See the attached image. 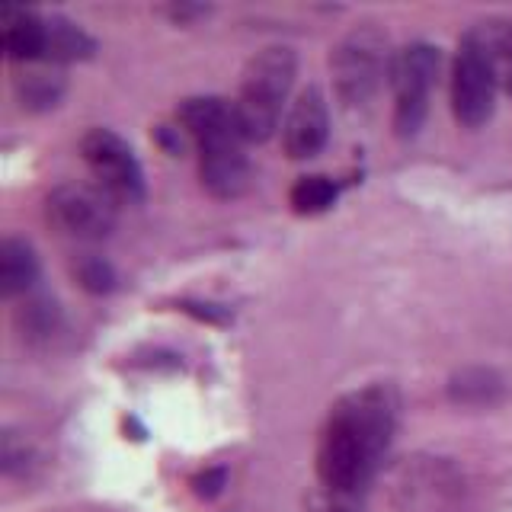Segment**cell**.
<instances>
[{"label":"cell","mask_w":512,"mask_h":512,"mask_svg":"<svg viewBox=\"0 0 512 512\" xmlns=\"http://www.w3.org/2000/svg\"><path fill=\"white\" fill-rule=\"evenodd\" d=\"M394 432L388 388H362L336 400L320 432L317 474L333 493H356L375 474Z\"/></svg>","instance_id":"cell-1"},{"label":"cell","mask_w":512,"mask_h":512,"mask_svg":"<svg viewBox=\"0 0 512 512\" xmlns=\"http://www.w3.org/2000/svg\"><path fill=\"white\" fill-rule=\"evenodd\" d=\"M180 125L199 144L202 186L218 199H234L250 183V164L244 154V135L237 128L234 103L218 96H189L180 103Z\"/></svg>","instance_id":"cell-2"},{"label":"cell","mask_w":512,"mask_h":512,"mask_svg":"<svg viewBox=\"0 0 512 512\" xmlns=\"http://www.w3.org/2000/svg\"><path fill=\"white\" fill-rule=\"evenodd\" d=\"M295 71V52L282 45H269L260 55L250 58L244 80H240V93L234 100V116L244 141H266L276 132L282 103L295 84Z\"/></svg>","instance_id":"cell-3"},{"label":"cell","mask_w":512,"mask_h":512,"mask_svg":"<svg viewBox=\"0 0 512 512\" xmlns=\"http://www.w3.org/2000/svg\"><path fill=\"white\" fill-rule=\"evenodd\" d=\"M391 58L388 36L378 26H356L330 55L336 96L346 106H365L378 93L381 80L391 74Z\"/></svg>","instance_id":"cell-4"},{"label":"cell","mask_w":512,"mask_h":512,"mask_svg":"<svg viewBox=\"0 0 512 512\" xmlns=\"http://www.w3.org/2000/svg\"><path fill=\"white\" fill-rule=\"evenodd\" d=\"M439 77V48L413 42L391 58L388 84L394 90V125L400 135H416L429 109V93Z\"/></svg>","instance_id":"cell-5"},{"label":"cell","mask_w":512,"mask_h":512,"mask_svg":"<svg viewBox=\"0 0 512 512\" xmlns=\"http://www.w3.org/2000/svg\"><path fill=\"white\" fill-rule=\"evenodd\" d=\"M45 215L74 240H100L116 228V199L100 183H61L48 192Z\"/></svg>","instance_id":"cell-6"},{"label":"cell","mask_w":512,"mask_h":512,"mask_svg":"<svg viewBox=\"0 0 512 512\" xmlns=\"http://www.w3.org/2000/svg\"><path fill=\"white\" fill-rule=\"evenodd\" d=\"M80 154H84L93 180L100 183L116 202H141L144 199V173L135 151L109 132V128H93L80 141Z\"/></svg>","instance_id":"cell-7"},{"label":"cell","mask_w":512,"mask_h":512,"mask_svg":"<svg viewBox=\"0 0 512 512\" xmlns=\"http://www.w3.org/2000/svg\"><path fill=\"white\" fill-rule=\"evenodd\" d=\"M496 90H500V84H496V77L490 71V64L484 61V55H480L468 39H461L455 64H452L455 119L468 128H480L493 116Z\"/></svg>","instance_id":"cell-8"},{"label":"cell","mask_w":512,"mask_h":512,"mask_svg":"<svg viewBox=\"0 0 512 512\" xmlns=\"http://www.w3.org/2000/svg\"><path fill=\"white\" fill-rule=\"evenodd\" d=\"M327 135H330V109H327L324 93L317 87L301 90L282 125L285 154L295 160L314 157L327 144Z\"/></svg>","instance_id":"cell-9"},{"label":"cell","mask_w":512,"mask_h":512,"mask_svg":"<svg viewBox=\"0 0 512 512\" xmlns=\"http://www.w3.org/2000/svg\"><path fill=\"white\" fill-rule=\"evenodd\" d=\"M42 26L45 16L29 7H0V42L4 52L16 64L42 61Z\"/></svg>","instance_id":"cell-10"},{"label":"cell","mask_w":512,"mask_h":512,"mask_svg":"<svg viewBox=\"0 0 512 512\" xmlns=\"http://www.w3.org/2000/svg\"><path fill=\"white\" fill-rule=\"evenodd\" d=\"M468 39L484 61L490 64V71L496 77L500 90H506L512 96V20H487V23H477Z\"/></svg>","instance_id":"cell-11"},{"label":"cell","mask_w":512,"mask_h":512,"mask_svg":"<svg viewBox=\"0 0 512 512\" xmlns=\"http://www.w3.org/2000/svg\"><path fill=\"white\" fill-rule=\"evenodd\" d=\"M13 87L20 103L26 109H52L58 106L61 93H64V74H61V64L52 61H29L20 64V71L13 77Z\"/></svg>","instance_id":"cell-12"},{"label":"cell","mask_w":512,"mask_h":512,"mask_svg":"<svg viewBox=\"0 0 512 512\" xmlns=\"http://www.w3.org/2000/svg\"><path fill=\"white\" fill-rule=\"evenodd\" d=\"M93 39L87 36L77 23H71L68 16H45L42 26V61L52 64H68V61H84L93 55Z\"/></svg>","instance_id":"cell-13"},{"label":"cell","mask_w":512,"mask_h":512,"mask_svg":"<svg viewBox=\"0 0 512 512\" xmlns=\"http://www.w3.org/2000/svg\"><path fill=\"white\" fill-rule=\"evenodd\" d=\"M39 279V256L26 240L7 237L0 244V295L16 298L26 295Z\"/></svg>","instance_id":"cell-14"},{"label":"cell","mask_w":512,"mask_h":512,"mask_svg":"<svg viewBox=\"0 0 512 512\" xmlns=\"http://www.w3.org/2000/svg\"><path fill=\"white\" fill-rule=\"evenodd\" d=\"M336 202V183L327 176H301L292 186V208L298 215H317Z\"/></svg>","instance_id":"cell-15"},{"label":"cell","mask_w":512,"mask_h":512,"mask_svg":"<svg viewBox=\"0 0 512 512\" xmlns=\"http://www.w3.org/2000/svg\"><path fill=\"white\" fill-rule=\"evenodd\" d=\"M74 279L80 282V288H87L93 295H106L112 285H116V272L112 266L96 253H84L74 260Z\"/></svg>","instance_id":"cell-16"},{"label":"cell","mask_w":512,"mask_h":512,"mask_svg":"<svg viewBox=\"0 0 512 512\" xmlns=\"http://www.w3.org/2000/svg\"><path fill=\"white\" fill-rule=\"evenodd\" d=\"M452 391L464 404H487L490 394L500 391V381H493L487 372H468L452 384Z\"/></svg>","instance_id":"cell-17"},{"label":"cell","mask_w":512,"mask_h":512,"mask_svg":"<svg viewBox=\"0 0 512 512\" xmlns=\"http://www.w3.org/2000/svg\"><path fill=\"white\" fill-rule=\"evenodd\" d=\"M20 317L29 336H48L58 324V308H55V301H48V298H32L26 301V311Z\"/></svg>","instance_id":"cell-18"}]
</instances>
